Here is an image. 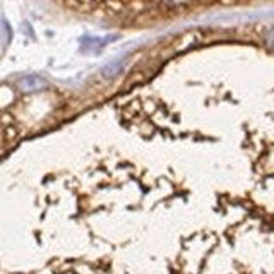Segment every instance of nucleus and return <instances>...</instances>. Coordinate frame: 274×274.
I'll return each mask as SVG.
<instances>
[{
    "label": "nucleus",
    "mask_w": 274,
    "mask_h": 274,
    "mask_svg": "<svg viewBox=\"0 0 274 274\" xmlns=\"http://www.w3.org/2000/svg\"><path fill=\"white\" fill-rule=\"evenodd\" d=\"M19 84L24 91H36V89H43L46 86V81L43 77H38V75H29V77H24Z\"/></svg>",
    "instance_id": "obj_1"
},
{
    "label": "nucleus",
    "mask_w": 274,
    "mask_h": 274,
    "mask_svg": "<svg viewBox=\"0 0 274 274\" xmlns=\"http://www.w3.org/2000/svg\"><path fill=\"white\" fill-rule=\"evenodd\" d=\"M122 67H124V62H112V64H108L107 67L103 69V75L105 77H113V75H117L122 70Z\"/></svg>",
    "instance_id": "obj_2"
},
{
    "label": "nucleus",
    "mask_w": 274,
    "mask_h": 274,
    "mask_svg": "<svg viewBox=\"0 0 274 274\" xmlns=\"http://www.w3.org/2000/svg\"><path fill=\"white\" fill-rule=\"evenodd\" d=\"M267 41H269V45H271L272 48H274V31L271 33V35L267 36Z\"/></svg>",
    "instance_id": "obj_3"
}]
</instances>
